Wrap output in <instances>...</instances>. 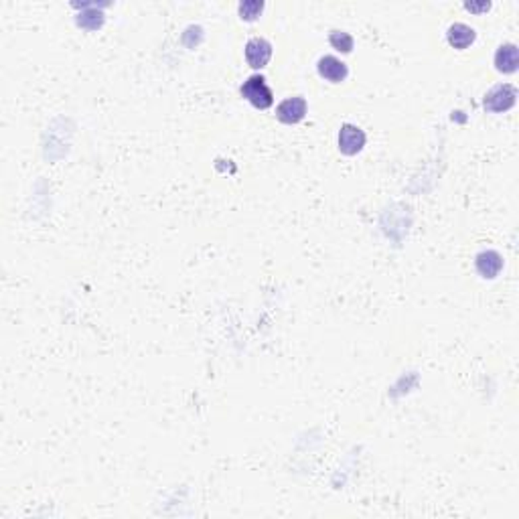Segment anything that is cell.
<instances>
[{
  "instance_id": "obj_13",
  "label": "cell",
  "mask_w": 519,
  "mask_h": 519,
  "mask_svg": "<svg viewBox=\"0 0 519 519\" xmlns=\"http://www.w3.org/2000/svg\"><path fill=\"white\" fill-rule=\"evenodd\" d=\"M489 6H491L489 2H481V4L467 2V4H465V8H467V10H472V13H479V10H489Z\"/></svg>"
},
{
  "instance_id": "obj_11",
  "label": "cell",
  "mask_w": 519,
  "mask_h": 519,
  "mask_svg": "<svg viewBox=\"0 0 519 519\" xmlns=\"http://www.w3.org/2000/svg\"><path fill=\"white\" fill-rule=\"evenodd\" d=\"M330 45L343 53H349L353 49V37L349 33H343V31H333L329 37Z\"/></svg>"
},
{
  "instance_id": "obj_5",
  "label": "cell",
  "mask_w": 519,
  "mask_h": 519,
  "mask_svg": "<svg viewBox=\"0 0 519 519\" xmlns=\"http://www.w3.org/2000/svg\"><path fill=\"white\" fill-rule=\"evenodd\" d=\"M307 114V102L303 97H288L276 108V116L284 124H296Z\"/></svg>"
},
{
  "instance_id": "obj_4",
  "label": "cell",
  "mask_w": 519,
  "mask_h": 519,
  "mask_svg": "<svg viewBox=\"0 0 519 519\" xmlns=\"http://www.w3.org/2000/svg\"><path fill=\"white\" fill-rule=\"evenodd\" d=\"M270 57H272V45L266 39L254 37V39L248 41V45H246V59H248V63L254 70L266 67L268 61H270Z\"/></svg>"
},
{
  "instance_id": "obj_7",
  "label": "cell",
  "mask_w": 519,
  "mask_h": 519,
  "mask_svg": "<svg viewBox=\"0 0 519 519\" xmlns=\"http://www.w3.org/2000/svg\"><path fill=\"white\" fill-rule=\"evenodd\" d=\"M501 268H503V258L495 250H487L477 256V270L483 278H495Z\"/></svg>"
},
{
  "instance_id": "obj_3",
  "label": "cell",
  "mask_w": 519,
  "mask_h": 519,
  "mask_svg": "<svg viewBox=\"0 0 519 519\" xmlns=\"http://www.w3.org/2000/svg\"><path fill=\"white\" fill-rule=\"evenodd\" d=\"M365 146V134L361 128H357L353 124H345L339 132V148L343 154L353 157L357 152H361V148Z\"/></svg>"
},
{
  "instance_id": "obj_2",
  "label": "cell",
  "mask_w": 519,
  "mask_h": 519,
  "mask_svg": "<svg viewBox=\"0 0 519 519\" xmlns=\"http://www.w3.org/2000/svg\"><path fill=\"white\" fill-rule=\"evenodd\" d=\"M516 97H518V90L509 83H503V86H495L485 95L483 104H485V110L489 112H505L516 104Z\"/></svg>"
},
{
  "instance_id": "obj_1",
  "label": "cell",
  "mask_w": 519,
  "mask_h": 519,
  "mask_svg": "<svg viewBox=\"0 0 519 519\" xmlns=\"http://www.w3.org/2000/svg\"><path fill=\"white\" fill-rule=\"evenodd\" d=\"M241 95L260 110H268L274 104V95L272 90L268 88L266 79L262 75H252L248 77V81H243L241 86Z\"/></svg>"
},
{
  "instance_id": "obj_10",
  "label": "cell",
  "mask_w": 519,
  "mask_h": 519,
  "mask_svg": "<svg viewBox=\"0 0 519 519\" xmlns=\"http://www.w3.org/2000/svg\"><path fill=\"white\" fill-rule=\"evenodd\" d=\"M77 24L83 26V29H92L94 31V29H99L104 24V15H102V10L95 8L94 4H90V10H86V13L79 15Z\"/></svg>"
},
{
  "instance_id": "obj_6",
  "label": "cell",
  "mask_w": 519,
  "mask_h": 519,
  "mask_svg": "<svg viewBox=\"0 0 519 519\" xmlns=\"http://www.w3.org/2000/svg\"><path fill=\"white\" fill-rule=\"evenodd\" d=\"M319 73L321 77H325L327 81H333V83H341L345 77H347V65L333 57V55H325L319 59Z\"/></svg>"
},
{
  "instance_id": "obj_8",
  "label": "cell",
  "mask_w": 519,
  "mask_h": 519,
  "mask_svg": "<svg viewBox=\"0 0 519 519\" xmlns=\"http://www.w3.org/2000/svg\"><path fill=\"white\" fill-rule=\"evenodd\" d=\"M447 39H449V43L454 49H467L474 41V31H472L469 24L454 23L449 26Z\"/></svg>"
},
{
  "instance_id": "obj_12",
  "label": "cell",
  "mask_w": 519,
  "mask_h": 519,
  "mask_svg": "<svg viewBox=\"0 0 519 519\" xmlns=\"http://www.w3.org/2000/svg\"><path fill=\"white\" fill-rule=\"evenodd\" d=\"M262 8H264V2H260V0L241 2V4H239V17H241L243 21H254V19H258L260 17Z\"/></svg>"
},
{
  "instance_id": "obj_9",
  "label": "cell",
  "mask_w": 519,
  "mask_h": 519,
  "mask_svg": "<svg viewBox=\"0 0 519 519\" xmlns=\"http://www.w3.org/2000/svg\"><path fill=\"white\" fill-rule=\"evenodd\" d=\"M519 57H518V47L516 45H501L495 55V65L497 70L503 73H513L518 70Z\"/></svg>"
}]
</instances>
